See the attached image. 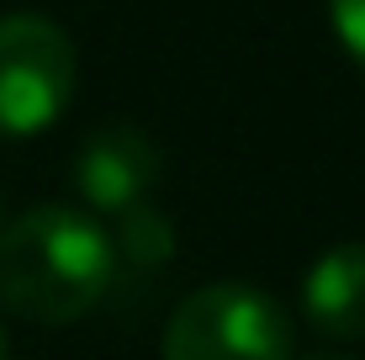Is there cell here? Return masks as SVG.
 I'll return each mask as SVG.
<instances>
[{"label":"cell","mask_w":365,"mask_h":360,"mask_svg":"<svg viewBox=\"0 0 365 360\" xmlns=\"http://www.w3.org/2000/svg\"><path fill=\"white\" fill-rule=\"evenodd\" d=\"M111 292V233L85 207H27L0 233V302L37 324H74Z\"/></svg>","instance_id":"1"},{"label":"cell","mask_w":365,"mask_h":360,"mask_svg":"<svg viewBox=\"0 0 365 360\" xmlns=\"http://www.w3.org/2000/svg\"><path fill=\"white\" fill-rule=\"evenodd\" d=\"M165 360H297L286 307L249 281H212L180 297L159 339Z\"/></svg>","instance_id":"2"},{"label":"cell","mask_w":365,"mask_h":360,"mask_svg":"<svg viewBox=\"0 0 365 360\" xmlns=\"http://www.w3.org/2000/svg\"><path fill=\"white\" fill-rule=\"evenodd\" d=\"M74 96V43L58 21L0 16V138H32L64 117Z\"/></svg>","instance_id":"3"},{"label":"cell","mask_w":365,"mask_h":360,"mask_svg":"<svg viewBox=\"0 0 365 360\" xmlns=\"http://www.w3.org/2000/svg\"><path fill=\"white\" fill-rule=\"evenodd\" d=\"M154 180H159V148L148 133L128 128V122L91 133L80 159H74V191L85 196V207L111 212V217L143 207Z\"/></svg>","instance_id":"4"},{"label":"cell","mask_w":365,"mask_h":360,"mask_svg":"<svg viewBox=\"0 0 365 360\" xmlns=\"http://www.w3.org/2000/svg\"><path fill=\"white\" fill-rule=\"evenodd\" d=\"M302 318L323 339H365V244H334L302 276Z\"/></svg>","instance_id":"5"},{"label":"cell","mask_w":365,"mask_h":360,"mask_svg":"<svg viewBox=\"0 0 365 360\" xmlns=\"http://www.w3.org/2000/svg\"><path fill=\"white\" fill-rule=\"evenodd\" d=\"M175 254V228L159 207H133L122 212V228L111 233V287L117 281H143Z\"/></svg>","instance_id":"6"},{"label":"cell","mask_w":365,"mask_h":360,"mask_svg":"<svg viewBox=\"0 0 365 360\" xmlns=\"http://www.w3.org/2000/svg\"><path fill=\"white\" fill-rule=\"evenodd\" d=\"M329 16H334L339 43L365 64V0H329Z\"/></svg>","instance_id":"7"},{"label":"cell","mask_w":365,"mask_h":360,"mask_svg":"<svg viewBox=\"0 0 365 360\" xmlns=\"http://www.w3.org/2000/svg\"><path fill=\"white\" fill-rule=\"evenodd\" d=\"M302 360H360V355H349V350H318V355H302Z\"/></svg>","instance_id":"8"},{"label":"cell","mask_w":365,"mask_h":360,"mask_svg":"<svg viewBox=\"0 0 365 360\" xmlns=\"http://www.w3.org/2000/svg\"><path fill=\"white\" fill-rule=\"evenodd\" d=\"M0 360H11V344H6V329H0Z\"/></svg>","instance_id":"9"}]
</instances>
